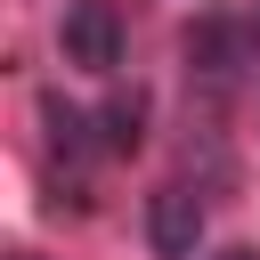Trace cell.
Returning a JSON list of instances; mask_svg holds the SVG:
<instances>
[{
    "label": "cell",
    "mask_w": 260,
    "mask_h": 260,
    "mask_svg": "<svg viewBox=\"0 0 260 260\" xmlns=\"http://www.w3.org/2000/svg\"><path fill=\"white\" fill-rule=\"evenodd\" d=\"M57 41H65L73 73H114L122 65V8L114 0H73L65 24H57Z\"/></svg>",
    "instance_id": "cell-1"
},
{
    "label": "cell",
    "mask_w": 260,
    "mask_h": 260,
    "mask_svg": "<svg viewBox=\"0 0 260 260\" xmlns=\"http://www.w3.org/2000/svg\"><path fill=\"white\" fill-rule=\"evenodd\" d=\"M146 244H154V260H195V244H203V203H195L187 187H154V195H146Z\"/></svg>",
    "instance_id": "cell-2"
},
{
    "label": "cell",
    "mask_w": 260,
    "mask_h": 260,
    "mask_svg": "<svg viewBox=\"0 0 260 260\" xmlns=\"http://www.w3.org/2000/svg\"><path fill=\"white\" fill-rule=\"evenodd\" d=\"M187 65H203L211 81H228V73L244 65V57H236V24H228V16H203V24L187 32Z\"/></svg>",
    "instance_id": "cell-3"
},
{
    "label": "cell",
    "mask_w": 260,
    "mask_h": 260,
    "mask_svg": "<svg viewBox=\"0 0 260 260\" xmlns=\"http://www.w3.org/2000/svg\"><path fill=\"white\" fill-rule=\"evenodd\" d=\"M106 146H138V98H114L106 106Z\"/></svg>",
    "instance_id": "cell-4"
},
{
    "label": "cell",
    "mask_w": 260,
    "mask_h": 260,
    "mask_svg": "<svg viewBox=\"0 0 260 260\" xmlns=\"http://www.w3.org/2000/svg\"><path fill=\"white\" fill-rule=\"evenodd\" d=\"M219 260H260V252H244V244H236V252H219Z\"/></svg>",
    "instance_id": "cell-5"
}]
</instances>
